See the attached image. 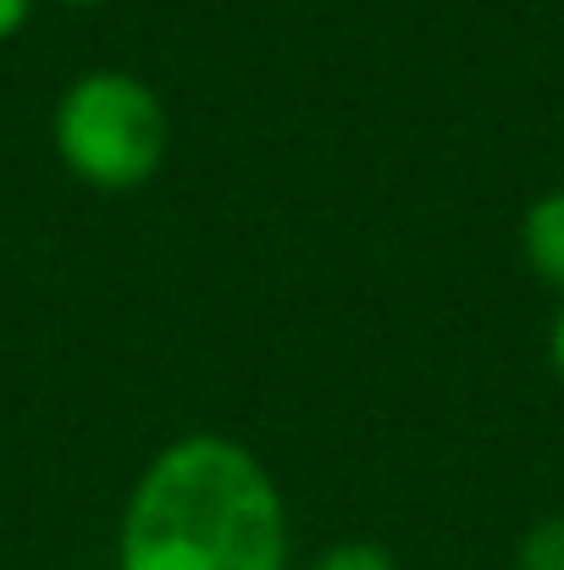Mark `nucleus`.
<instances>
[{"label":"nucleus","mask_w":564,"mask_h":570,"mask_svg":"<svg viewBox=\"0 0 564 570\" xmlns=\"http://www.w3.org/2000/svg\"><path fill=\"white\" fill-rule=\"evenodd\" d=\"M122 570H288V510L271 471L238 438L167 443L128 493Z\"/></svg>","instance_id":"f257e3e1"},{"label":"nucleus","mask_w":564,"mask_h":570,"mask_svg":"<svg viewBox=\"0 0 564 570\" xmlns=\"http://www.w3.org/2000/svg\"><path fill=\"white\" fill-rule=\"evenodd\" d=\"M50 134L61 167L100 194L145 189L172 145L161 95L133 72H83L67 83Z\"/></svg>","instance_id":"f03ea898"},{"label":"nucleus","mask_w":564,"mask_h":570,"mask_svg":"<svg viewBox=\"0 0 564 570\" xmlns=\"http://www.w3.org/2000/svg\"><path fill=\"white\" fill-rule=\"evenodd\" d=\"M521 249L532 261V272L564 294V189H548L532 199L526 222H521Z\"/></svg>","instance_id":"7ed1b4c3"},{"label":"nucleus","mask_w":564,"mask_h":570,"mask_svg":"<svg viewBox=\"0 0 564 570\" xmlns=\"http://www.w3.org/2000/svg\"><path fill=\"white\" fill-rule=\"evenodd\" d=\"M515 570H564V515L537 521L521 549H515Z\"/></svg>","instance_id":"20e7f679"},{"label":"nucleus","mask_w":564,"mask_h":570,"mask_svg":"<svg viewBox=\"0 0 564 570\" xmlns=\"http://www.w3.org/2000/svg\"><path fill=\"white\" fill-rule=\"evenodd\" d=\"M310 570H398V566H393V554H387L382 543H338V549H327Z\"/></svg>","instance_id":"39448f33"},{"label":"nucleus","mask_w":564,"mask_h":570,"mask_svg":"<svg viewBox=\"0 0 564 570\" xmlns=\"http://www.w3.org/2000/svg\"><path fill=\"white\" fill-rule=\"evenodd\" d=\"M28 17H33V0H0V45L17 39Z\"/></svg>","instance_id":"423d86ee"},{"label":"nucleus","mask_w":564,"mask_h":570,"mask_svg":"<svg viewBox=\"0 0 564 570\" xmlns=\"http://www.w3.org/2000/svg\"><path fill=\"white\" fill-rule=\"evenodd\" d=\"M548 361H554V377L564 382V305L554 316V327H548Z\"/></svg>","instance_id":"0eeeda50"},{"label":"nucleus","mask_w":564,"mask_h":570,"mask_svg":"<svg viewBox=\"0 0 564 570\" xmlns=\"http://www.w3.org/2000/svg\"><path fill=\"white\" fill-rule=\"evenodd\" d=\"M61 6H100V0H61Z\"/></svg>","instance_id":"6e6552de"}]
</instances>
